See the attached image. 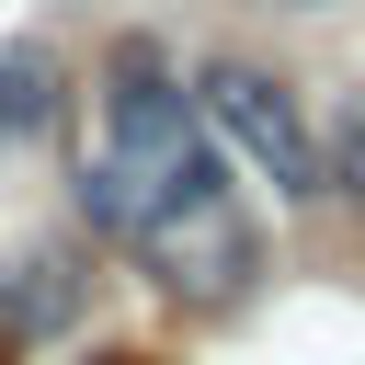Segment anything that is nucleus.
I'll return each mask as SVG.
<instances>
[{
  "label": "nucleus",
  "mask_w": 365,
  "mask_h": 365,
  "mask_svg": "<svg viewBox=\"0 0 365 365\" xmlns=\"http://www.w3.org/2000/svg\"><path fill=\"white\" fill-rule=\"evenodd\" d=\"M125 251H137L182 308H228V297L251 285V217H240L228 171H194L182 194H160V205L125 228Z\"/></svg>",
  "instance_id": "obj_1"
},
{
  "label": "nucleus",
  "mask_w": 365,
  "mask_h": 365,
  "mask_svg": "<svg viewBox=\"0 0 365 365\" xmlns=\"http://www.w3.org/2000/svg\"><path fill=\"white\" fill-rule=\"evenodd\" d=\"M205 125L297 205V194H319V137H308V114H297V91L274 80V68H251V57H205Z\"/></svg>",
  "instance_id": "obj_2"
},
{
  "label": "nucleus",
  "mask_w": 365,
  "mask_h": 365,
  "mask_svg": "<svg viewBox=\"0 0 365 365\" xmlns=\"http://www.w3.org/2000/svg\"><path fill=\"white\" fill-rule=\"evenodd\" d=\"M80 297H91V262H80L68 240H34V251H11V262H0V354H23V342H57V331L80 319Z\"/></svg>",
  "instance_id": "obj_3"
},
{
  "label": "nucleus",
  "mask_w": 365,
  "mask_h": 365,
  "mask_svg": "<svg viewBox=\"0 0 365 365\" xmlns=\"http://www.w3.org/2000/svg\"><path fill=\"white\" fill-rule=\"evenodd\" d=\"M57 103H68V91H57V57H46V46H0V160H23V148L57 125Z\"/></svg>",
  "instance_id": "obj_4"
},
{
  "label": "nucleus",
  "mask_w": 365,
  "mask_h": 365,
  "mask_svg": "<svg viewBox=\"0 0 365 365\" xmlns=\"http://www.w3.org/2000/svg\"><path fill=\"white\" fill-rule=\"evenodd\" d=\"M331 160H342V194H365V103H342V125H331Z\"/></svg>",
  "instance_id": "obj_5"
},
{
  "label": "nucleus",
  "mask_w": 365,
  "mask_h": 365,
  "mask_svg": "<svg viewBox=\"0 0 365 365\" xmlns=\"http://www.w3.org/2000/svg\"><path fill=\"white\" fill-rule=\"evenodd\" d=\"M80 365H148V354H80Z\"/></svg>",
  "instance_id": "obj_6"
},
{
  "label": "nucleus",
  "mask_w": 365,
  "mask_h": 365,
  "mask_svg": "<svg viewBox=\"0 0 365 365\" xmlns=\"http://www.w3.org/2000/svg\"><path fill=\"white\" fill-rule=\"evenodd\" d=\"M285 11H319V0H285Z\"/></svg>",
  "instance_id": "obj_7"
}]
</instances>
